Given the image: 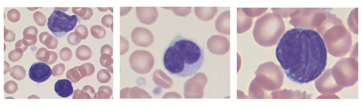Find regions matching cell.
Returning <instances> with one entry per match:
<instances>
[{
  "label": "cell",
  "instance_id": "7a4b0ae2",
  "mask_svg": "<svg viewBox=\"0 0 362 107\" xmlns=\"http://www.w3.org/2000/svg\"><path fill=\"white\" fill-rule=\"evenodd\" d=\"M204 51L192 39L177 35L166 48L163 64L172 75L187 78L195 75L202 67Z\"/></svg>",
  "mask_w": 362,
  "mask_h": 107
},
{
  "label": "cell",
  "instance_id": "5b68a950",
  "mask_svg": "<svg viewBox=\"0 0 362 107\" xmlns=\"http://www.w3.org/2000/svg\"><path fill=\"white\" fill-rule=\"evenodd\" d=\"M55 91L61 97H68L73 93L71 82L69 80H59L55 84Z\"/></svg>",
  "mask_w": 362,
  "mask_h": 107
},
{
  "label": "cell",
  "instance_id": "3957f363",
  "mask_svg": "<svg viewBox=\"0 0 362 107\" xmlns=\"http://www.w3.org/2000/svg\"><path fill=\"white\" fill-rule=\"evenodd\" d=\"M79 18L76 15L70 16L63 12L55 10L47 21V27L56 37L62 38L74 29Z\"/></svg>",
  "mask_w": 362,
  "mask_h": 107
},
{
  "label": "cell",
  "instance_id": "277c9868",
  "mask_svg": "<svg viewBox=\"0 0 362 107\" xmlns=\"http://www.w3.org/2000/svg\"><path fill=\"white\" fill-rule=\"evenodd\" d=\"M52 75V70L50 67L43 62H36L33 64L29 71L30 78L36 82L43 83Z\"/></svg>",
  "mask_w": 362,
  "mask_h": 107
},
{
  "label": "cell",
  "instance_id": "6da1fadb",
  "mask_svg": "<svg viewBox=\"0 0 362 107\" xmlns=\"http://www.w3.org/2000/svg\"><path fill=\"white\" fill-rule=\"evenodd\" d=\"M275 55L287 78L299 84L315 81L327 66L326 45L320 34L313 29L287 31L278 45Z\"/></svg>",
  "mask_w": 362,
  "mask_h": 107
}]
</instances>
